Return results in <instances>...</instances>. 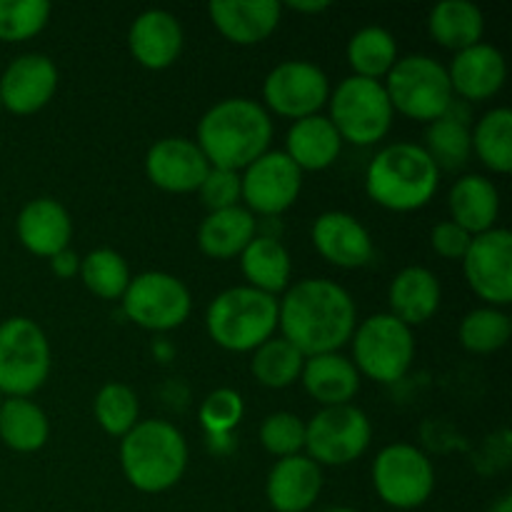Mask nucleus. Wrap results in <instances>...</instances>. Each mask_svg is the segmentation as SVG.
Instances as JSON below:
<instances>
[{
    "instance_id": "1",
    "label": "nucleus",
    "mask_w": 512,
    "mask_h": 512,
    "mask_svg": "<svg viewBox=\"0 0 512 512\" xmlns=\"http://www.w3.org/2000/svg\"><path fill=\"white\" fill-rule=\"evenodd\" d=\"M280 338L305 358L338 353L358 328V308L343 285L328 278H305L285 290L278 300Z\"/></svg>"
},
{
    "instance_id": "2",
    "label": "nucleus",
    "mask_w": 512,
    "mask_h": 512,
    "mask_svg": "<svg viewBox=\"0 0 512 512\" xmlns=\"http://www.w3.org/2000/svg\"><path fill=\"white\" fill-rule=\"evenodd\" d=\"M273 133V118L263 103L250 98H225L205 110L195 143L208 158L210 168L240 173L268 153Z\"/></svg>"
},
{
    "instance_id": "3",
    "label": "nucleus",
    "mask_w": 512,
    "mask_h": 512,
    "mask_svg": "<svg viewBox=\"0 0 512 512\" xmlns=\"http://www.w3.org/2000/svg\"><path fill=\"white\" fill-rule=\"evenodd\" d=\"M440 170L423 145H385L365 170V193L375 205L393 213H413L425 208L440 188Z\"/></svg>"
},
{
    "instance_id": "4",
    "label": "nucleus",
    "mask_w": 512,
    "mask_h": 512,
    "mask_svg": "<svg viewBox=\"0 0 512 512\" xmlns=\"http://www.w3.org/2000/svg\"><path fill=\"white\" fill-rule=\"evenodd\" d=\"M120 468L140 493H165L180 483L188 468L185 435L168 420H138L120 438Z\"/></svg>"
},
{
    "instance_id": "5",
    "label": "nucleus",
    "mask_w": 512,
    "mask_h": 512,
    "mask_svg": "<svg viewBox=\"0 0 512 512\" xmlns=\"http://www.w3.org/2000/svg\"><path fill=\"white\" fill-rule=\"evenodd\" d=\"M210 340L230 353H253L278 330V298L250 285H235L213 298L205 310Z\"/></svg>"
},
{
    "instance_id": "6",
    "label": "nucleus",
    "mask_w": 512,
    "mask_h": 512,
    "mask_svg": "<svg viewBox=\"0 0 512 512\" xmlns=\"http://www.w3.org/2000/svg\"><path fill=\"white\" fill-rule=\"evenodd\" d=\"M383 85L395 113L418 123H433L455 105L448 68L423 53L398 58Z\"/></svg>"
},
{
    "instance_id": "7",
    "label": "nucleus",
    "mask_w": 512,
    "mask_h": 512,
    "mask_svg": "<svg viewBox=\"0 0 512 512\" xmlns=\"http://www.w3.org/2000/svg\"><path fill=\"white\" fill-rule=\"evenodd\" d=\"M330 123L335 125L343 143L365 148L375 145L393 128L395 110L385 93L383 80L350 75L330 90Z\"/></svg>"
},
{
    "instance_id": "8",
    "label": "nucleus",
    "mask_w": 512,
    "mask_h": 512,
    "mask_svg": "<svg viewBox=\"0 0 512 512\" xmlns=\"http://www.w3.org/2000/svg\"><path fill=\"white\" fill-rule=\"evenodd\" d=\"M353 365L360 375L380 385L405 378L415 360L413 328L390 313H375L353 333Z\"/></svg>"
},
{
    "instance_id": "9",
    "label": "nucleus",
    "mask_w": 512,
    "mask_h": 512,
    "mask_svg": "<svg viewBox=\"0 0 512 512\" xmlns=\"http://www.w3.org/2000/svg\"><path fill=\"white\" fill-rule=\"evenodd\" d=\"M50 343L35 320L15 315L0 323V393L30 398L50 375Z\"/></svg>"
},
{
    "instance_id": "10",
    "label": "nucleus",
    "mask_w": 512,
    "mask_h": 512,
    "mask_svg": "<svg viewBox=\"0 0 512 512\" xmlns=\"http://www.w3.org/2000/svg\"><path fill=\"white\" fill-rule=\"evenodd\" d=\"M373 440L370 418L353 403L323 408L305 423V450L318 465L343 468L363 458Z\"/></svg>"
},
{
    "instance_id": "11",
    "label": "nucleus",
    "mask_w": 512,
    "mask_h": 512,
    "mask_svg": "<svg viewBox=\"0 0 512 512\" xmlns=\"http://www.w3.org/2000/svg\"><path fill=\"white\" fill-rule=\"evenodd\" d=\"M373 488L390 508L415 510L433 495L435 468L415 445H385L373 460Z\"/></svg>"
},
{
    "instance_id": "12",
    "label": "nucleus",
    "mask_w": 512,
    "mask_h": 512,
    "mask_svg": "<svg viewBox=\"0 0 512 512\" xmlns=\"http://www.w3.org/2000/svg\"><path fill=\"white\" fill-rule=\"evenodd\" d=\"M125 315L135 325L153 333L175 330L190 318L193 295L188 285L163 270H148L130 278L128 290L120 298Z\"/></svg>"
},
{
    "instance_id": "13",
    "label": "nucleus",
    "mask_w": 512,
    "mask_h": 512,
    "mask_svg": "<svg viewBox=\"0 0 512 512\" xmlns=\"http://www.w3.org/2000/svg\"><path fill=\"white\" fill-rule=\"evenodd\" d=\"M330 80L320 65L310 60H283L275 65L263 83V108L280 118L295 120L318 115L328 103Z\"/></svg>"
},
{
    "instance_id": "14",
    "label": "nucleus",
    "mask_w": 512,
    "mask_h": 512,
    "mask_svg": "<svg viewBox=\"0 0 512 512\" xmlns=\"http://www.w3.org/2000/svg\"><path fill=\"white\" fill-rule=\"evenodd\" d=\"M240 188L243 208L253 215L275 218L298 200L303 190V170L283 150H268L240 173Z\"/></svg>"
},
{
    "instance_id": "15",
    "label": "nucleus",
    "mask_w": 512,
    "mask_h": 512,
    "mask_svg": "<svg viewBox=\"0 0 512 512\" xmlns=\"http://www.w3.org/2000/svg\"><path fill=\"white\" fill-rule=\"evenodd\" d=\"M460 263L470 290L490 308L512 303V233L508 228L473 235Z\"/></svg>"
},
{
    "instance_id": "16",
    "label": "nucleus",
    "mask_w": 512,
    "mask_h": 512,
    "mask_svg": "<svg viewBox=\"0 0 512 512\" xmlns=\"http://www.w3.org/2000/svg\"><path fill=\"white\" fill-rule=\"evenodd\" d=\"M58 68L43 53H23L0 75V105L13 115H33L53 100Z\"/></svg>"
},
{
    "instance_id": "17",
    "label": "nucleus",
    "mask_w": 512,
    "mask_h": 512,
    "mask_svg": "<svg viewBox=\"0 0 512 512\" xmlns=\"http://www.w3.org/2000/svg\"><path fill=\"white\" fill-rule=\"evenodd\" d=\"M210 163L190 138H163L150 145L145 155V175L155 188L165 193H193L208 175Z\"/></svg>"
},
{
    "instance_id": "18",
    "label": "nucleus",
    "mask_w": 512,
    "mask_h": 512,
    "mask_svg": "<svg viewBox=\"0 0 512 512\" xmlns=\"http://www.w3.org/2000/svg\"><path fill=\"white\" fill-rule=\"evenodd\" d=\"M310 238H313V245L320 253V258L328 260L335 268L355 270L373 260L375 248L370 230L355 215L345 213V210L320 213L315 218L313 228H310Z\"/></svg>"
},
{
    "instance_id": "19",
    "label": "nucleus",
    "mask_w": 512,
    "mask_h": 512,
    "mask_svg": "<svg viewBox=\"0 0 512 512\" xmlns=\"http://www.w3.org/2000/svg\"><path fill=\"white\" fill-rule=\"evenodd\" d=\"M183 25L163 8H148L133 20L128 30V48L133 58L148 70H165L183 53Z\"/></svg>"
},
{
    "instance_id": "20",
    "label": "nucleus",
    "mask_w": 512,
    "mask_h": 512,
    "mask_svg": "<svg viewBox=\"0 0 512 512\" xmlns=\"http://www.w3.org/2000/svg\"><path fill=\"white\" fill-rule=\"evenodd\" d=\"M208 15L218 33L235 45H258L278 30L283 3L278 0H215Z\"/></svg>"
},
{
    "instance_id": "21",
    "label": "nucleus",
    "mask_w": 512,
    "mask_h": 512,
    "mask_svg": "<svg viewBox=\"0 0 512 512\" xmlns=\"http://www.w3.org/2000/svg\"><path fill=\"white\" fill-rule=\"evenodd\" d=\"M448 78L455 95L470 103H483L503 90L508 63L495 45L478 43L453 55V63L448 65Z\"/></svg>"
},
{
    "instance_id": "22",
    "label": "nucleus",
    "mask_w": 512,
    "mask_h": 512,
    "mask_svg": "<svg viewBox=\"0 0 512 512\" xmlns=\"http://www.w3.org/2000/svg\"><path fill=\"white\" fill-rule=\"evenodd\" d=\"M20 245L38 258H53L73 238V220L68 208L55 198H35L20 208L15 220Z\"/></svg>"
},
{
    "instance_id": "23",
    "label": "nucleus",
    "mask_w": 512,
    "mask_h": 512,
    "mask_svg": "<svg viewBox=\"0 0 512 512\" xmlns=\"http://www.w3.org/2000/svg\"><path fill=\"white\" fill-rule=\"evenodd\" d=\"M323 490V470L308 455H290L273 465L265 480V498L275 512H308Z\"/></svg>"
},
{
    "instance_id": "24",
    "label": "nucleus",
    "mask_w": 512,
    "mask_h": 512,
    "mask_svg": "<svg viewBox=\"0 0 512 512\" xmlns=\"http://www.w3.org/2000/svg\"><path fill=\"white\" fill-rule=\"evenodd\" d=\"M440 300H443V288L438 275L423 265L403 268L388 288L390 315H395L408 328L428 323L438 313Z\"/></svg>"
},
{
    "instance_id": "25",
    "label": "nucleus",
    "mask_w": 512,
    "mask_h": 512,
    "mask_svg": "<svg viewBox=\"0 0 512 512\" xmlns=\"http://www.w3.org/2000/svg\"><path fill=\"white\" fill-rule=\"evenodd\" d=\"M305 393L323 408L348 405L360 390V373L353 360L340 353H325L305 358L300 373Z\"/></svg>"
},
{
    "instance_id": "26",
    "label": "nucleus",
    "mask_w": 512,
    "mask_h": 512,
    "mask_svg": "<svg viewBox=\"0 0 512 512\" xmlns=\"http://www.w3.org/2000/svg\"><path fill=\"white\" fill-rule=\"evenodd\" d=\"M340 150H343V138L338 135L335 125L330 123L328 115H310V118H300L290 125L288 135H285V150L283 153L298 165L300 170H318L330 168L338 160Z\"/></svg>"
},
{
    "instance_id": "27",
    "label": "nucleus",
    "mask_w": 512,
    "mask_h": 512,
    "mask_svg": "<svg viewBox=\"0 0 512 512\" xmlns=\"http://www.w3.org/2000/svg\"><path fill=\"white\" fill-rule=\"evenodd\" d=\"M448 208L453 223L468 230L470 235L488 233L498 228L500 215V193L495 183L485 175L468 173L453 183L448 193Z\"/></svg>"
},
{
    "instance_id": "28",
    "label": "nucleus",
    "mask_w": 512,
    "mask_h": 512,
    "mask_svg": "<svg viewBox=\"0 0 512 512\" xmlns=\"http://www.w3.org/2000/svg\"><path fill=\"white\" fill-rule=\"evenodd\" d=\"M255 235H258L255 215L243 205H235V208L205 215L198 228V248L213 260H230L235 255L240 258Z\"/></svg>"
},
{
    "instance_id": "29",
    "label": "nucleus",
    "mask_w": 512,
    "mask_h": 512,
    "mask_svg": "<svg viewBox=\"0 0 512 512\" xmlns=\"http://www.w3.org/2000/svg\"><path fill=\"white\" fill-rule=\"evenodd\" d=\"M240 270L250 288L275 298L290 288L293 258L275 235H255L248 248L240 253Z\"/></svg>"
},
{
    "instance_id": "30",
    "label": "nucleus",
    "mask_w": 512,
    "mask_h": 512,
    "mask_svg": "<svg viewBox=\"0 0 512 512\" xmlns=\"http://www.w3.org/2000/svg\"><path fill=\"white\" fill-rule=\"evenodd\" d=\"M428 30L435 43L453 50V53H460V50L483 43V10L470 0H440L430 10Z\"/></svg>"
},
{
    "instance_id": "31",
    "label": "nucleus",
    "mask_w": 512,
    "mask_h": 512,
    "mask_svg": "<svg viewBox=\"0 0 512 512\" xmlns=\"http://www.w3.org/2000/svg\"><path fill=\"white\" fill-rule=\"evenodd\" d=\"M50 438L48 415L30 398H5L0 405V440L15 453H38Z\"/></svg>"
},
{
    "instance_id": "32",
    "label": "nucleus",
    "mask_w": 512,
    "mask_h": 512,
    "mask_svg": "<svg viewBox=\"0 0 512 512\" xmlns=\"http://www.w3.org/2000/svg\"><path fill=\"white\" fill-rule=\"evenodd\" d=\"M348 65L353 75L370 80H385L395 63H398V43L388 28L365 25L348 40Z\"/></svg>"
},
{
    "instance_id": "33",
    "label": "nucleus",
    "mask_w": 512,
    "mask_h": 512,
    "mask_svg": "<svg viewBox=\"0 0 512 512\" xmlns=\"http://www.w3.org/2000/svg\"><path fill=\"white\" fill-rule=\"evenodd\" d=\"M423 148L438 165L440 173L443 170H448V173L463 170L473 155V135H470L468 120L458 118L450 108L448 115L428 123Z\"/></svg>"
},
{
    "instance_id": "34",
    "label": "nucleus",
    "mask_w": 512,
    "mask_h": 512,
    "mask_svg": "<svg viewBox=\"0 0 512 512\" xmlns=\"http://www.w3.org/2000/svg\"><path fill=\"white\" fill-rule=\"evenodd\" d=\"M473 153L480 163L493 173H510L512 170V110L493 108L475 123Z\"/></svg>"
},
{
    "instance_id": "35",
    "label": "nucleus",
    "mask_w": 512,
    "mask_h": 512,
    "mask_svg": "<svg viewBox=\"0 0 512 512\" xmlns=\"http://www.w3.org/2000/svg\"><path fill=\"white\" fill-rule=\"evenodd\" d=\"M305 355L295 345H290L285 338L265 340L260 348L253 350L250 360V373L263 388L283 390L288 385L298 383L303 373Z\"/></svg>"
},
{
    "instance_id": "36",
    "label": "nucleus",
    "mask_w": 512,
    "mask_h": 512,
    "mask_svg": "<svg viewBox=\"0 0 512 512\" xmlns=\"http://www.w3.org/2000/svg\"><path fill=\"white\" fill-rule=\"evenodd\" d=\"M512 335V320L503 308H475L460 320L458 338L468 353L490 355L508 345Z\"/></svg>"
},
{
    "instance_id": "37",
    "label": "nucleus",
    "mask_w": 512,
    "mask_h": 512,
    "mask_svg": "<svg viewBox=\"0 0 512 512\" xmlns=\"http://www.w3.org/2000/svg\"><path fill=\"white\" fill-rule=\"evenodd\" d=\"M80 280L93 295L103 300H120L130 285L128 260L113 248L90 250L80 258Z\"/></svg>"
},
{
    "instance_id": "38",
    "label": "nucleus",
    "mask_w": 512,
    "mask_h": 512,
    "mask_svg": "<svg viewBox=\"0 0 512 512\" xmlns=\"http://www.w3.org/2000/svg\"><path fill=\"white\" fill-rule=\"evenodd\" d=\"M93 415L110 438H123L138 425V395L125 383H108L93 400Z\"/></svg>"
},
{
    "instance_id": "39",
    "label": "nucleus",
    "mask_w": 512,
    "mask_h": 512,
    "mask_svg": "<svg viewBox=\"0 0 512 512\" xmlns=\"http://www.w3.org/2000/svg\"><path fill=\"white\" fill-rule=\"evenodd\" d=\"M48 0H0V40L20 43L30 40L48 25Z\"/></svg>"
},
{
    "instance_id": "40",
    "label": "nucleus",
    "mask_w": 512,
    "mask_h": 512,
    "mask_svg": "<svg viewBox=\"0 0 512 512\" xmlns=\"http://www.w3.org/2000/svg\"><path fill=\"white\" fill-rule=\"evenodd\" d=\"M260 445L278 460L300 455V450H305V423L285 410L268 415L260 425Z\"/></svg>"
},
{
    "instance_id": "41",
    "label": "nucleus",
    "mask_w": 512,
    "mask_h": 512,
    "mask_svg": "<svg viewBox=\"0 0 512 512\" xmlns=\"http://www.w3.org/2000/svg\"><path fill=\"white\" fill-rule=\"evenodd\" d=\"M200 423L210 435H228L245 415L243 395L233 388H218L200 403Z\"/></svg>"
},
{
    "instance_id": "42",
    "label": "nucleus",
    "mask_w": 512,
    "mask_h": 512,
    "mask_svg": "<svg viewBox=\"0 0 512 512\" xmlns=\"http://www.w3.org/2000/svg\"><path fill=\"white\" fill-rule=\"evenodd\" d=\"M200 203L208 208V213L215 210H228L240 205L243 200V188H240V173L225 168H210L205 180L198 188Z\"/></svg>"
},
{
    "instance_id": "43",
    "label": "nucleus",
    "mask_w": 512,
    "mask_h": 512,
    "mask_svg": "<svg viewBox=\"0 0 512 512\" xmlns=\"http://www.w3.org/2000/svg\"><path fill=\"white\" fill-rule=\"evenodd\" d=\"M473 235L465 228H460L453 220H440L433 230H430V245L435 253L445 260H463L470 248Z\"/></svg>"
},
{
    "instance_id": "44",
    "label": "nucleus",
    "mask_w": 512,
    "mask_h": 512,
    "mask_svg": "<svg viewBox=\"0 0 512 512\" xmlns=\"http://www.w3.org/2000/svg\"><path fill=\"white\" fill-rule=\"evenodd\" d=\"M50 270H53V275H58L60 280L73 278V275L80 273V255L70 248L60 250V253H55L53 258H50Z\"/></svg>"
},
{
    "instance_id": "45",
    "label": "nucleus",
    "mask_w": 512,
    "mask_h": 512,
    "mask_svg": "<svg viewBox=\"0 0 512 512\" xmlns=\"http://www.w3.org/2000/svg\"><path fill=\"white\" fill-rule=\"evenodd\" d=\"M283 8L295 10V13L318 15V13H325V10L330 8V3L328 0H290V3H285Z\"/></svg>"
},
{
    "instance_id": "46",
    "label": "nucleus",
    "mask_w": 512,
    "mask_h": 512,
    "mask_svg": "<svg viewBox=\"0 0 512 512\" xmlns=\"http://www.w3.org/2000/svg\"><path fill=\"white\" fill-rule=\"evenodd\" d=\"M488 512H512V495L510 493L500 495V498L490 505Z\"/></svg>"
},
{
    "instance_id": "47",
    "label": "nucleus",
    "mask_w": 512,
    "mask_h": 512,
    "mask_svg": "<svg viewBox=\"0 0 512 512\" xmlns=\"http://www.w3.org/2000/svg\"><path fill=\"white\" fill-rule=\"evenodd\" d=\"M323 512H358V510H353V508H343V505H340V508H328V510H323Z\"/></svg>"
},
{
    "instance_id": "48",
    "label": "nucleus",
    "mask_w": 512,
    "mask_h": 512,
    "mask_svg": "<svg viewBox=\"0 0 512 512\" xmlns=\"http://www.w3.org/2000/svg\"><path fill=\"white\" fill-rule=\"evenodd\" d=\"M3 400H5V395H3V393H0V405H3Z\"/></svg>"
}]
</instances>
